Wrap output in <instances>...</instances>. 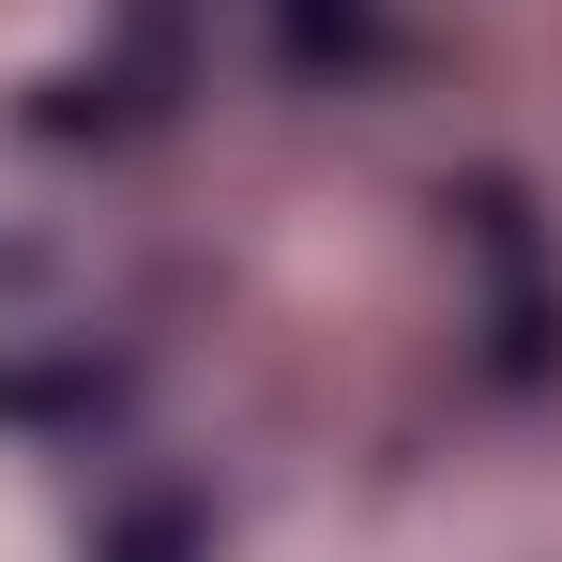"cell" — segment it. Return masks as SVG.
I'll return each instance as SVG.
<instances>
[{"label":"cell","mask_w":562,"mask_h":562,"mask_svg":"<svg viewBox=\"0 0 562 562\" xmlns=\"http://www.w3.org/2000/svg\"><path fill=\"white\" fill-rule=\"evenodd\" d=\"M274 46H289V61H304V77H319V61L350 77V61H366V46H380V0H274Z\"/></svg>","instance_id":"6da1fadb"}]
</instances>
